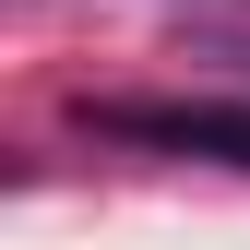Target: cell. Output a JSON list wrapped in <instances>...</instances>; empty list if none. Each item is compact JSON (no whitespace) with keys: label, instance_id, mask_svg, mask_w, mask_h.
I'll return each mask as SVG.
<instances>
[{"label":"cell","instance_id":"7a4b0ae2","mask_svg":"<svg viewBox=\"0 0 250 250\" xmlns=\"http://www.w3.org/2000/svg\"><path fill=\"white\" fill-rule=\"evenodd\" d=\"M227 60H238V72H250V48H227Z\"/></svg>","mask_w":250,"mask_h":250},{"label":"cell","instance_id":"6da1fadb","mask_svg":"<svg viewBox=\"0 0 250 250\" xmlns=\"http://www.w3.org/2000/svg\"><path fill=\"white\" fill-rule=\"evenodd\" d=\"M96 143H143V155H214V167H250V107L227 96H83L72 107Z\"/></svg>","mask_w":250,"mask_h":250}]
</instances>
